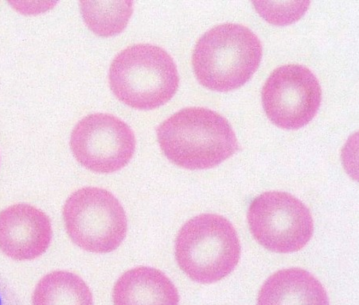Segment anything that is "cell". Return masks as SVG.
<instances>
[{"label":"cell","mask_w":359,"mask_h":305,"mask_svg":"<svg viewBox=\"0 0 359 305\" xmlns=\"http://www.w3.org/2000/svg\"><path fill=\"white\" fill-rule=\"evenodd\" d=\"M63 217L69 238L92 253H110L126 237L125 210L110 192L100 187L74 192L65 204Z\"/></svg>","instance_id":"obj_5"},{"label":"cell","mask_w":359,"mask_h":305,"mask_svg":"<svg viewBox=\"0 0 359 305\" xmlns=\"http://www.w3.org/2000/svg\"><path fill=\"white\" fill-rule=\"evenodd\" d=\"M248 221L257 241L276 253L299 251L313 234L309 209L285 192H267L256 197L249 208Z\"/></svg>","instance_id":"obj_6"},{"label":"cell","mask_w":359,"mask_h":305,"mask_svg":"<svg viewBox=\"0 0 359 305\" xmlns=\"http://www.w3.org/2000/svg\"><path fill=\"white\" fill-rule=\"evenodd\" d=\"M70 148L81 166L93 172L109 173L118 171L131 161L135 138L132 129L117 117L92 114L74 127Z\"/></svg>","instance_id":"obj_8"},{"label":"cell","mask_w":359,"mask_h":305,"mask_svg":"<svg viewBox=\"0 0 359 305\" xmlns=\"http://www.w3.org/2000/svg\"><path fill=\"white\" fill-rule=\"evenodd\" d=\"M33 305H93L91 291L78 275L55 271L40 280Z\"/></svg>","instance_id":"obj_12"},{"label":"cell","mask_w":359,"mask_h":305,"mask_svg":"<svg viewBox=\"0 0 359 305\" xmlns=\"http://www.w3.org/2000/svg\"><path fill=\"white\" fill-rule=\"evenodd\" d=\"M241 244L231 222L215 214L187 221L175 241L180 268L196 283L211 284L227 277L237 267Z\"/></svg>","instance_id":"obj_4"},{"label":"cell","mask_w":359,"mask_h":305,"mask_svg":"<svg viewBox=\"0 0 359 305\" xmlns=\"http://www.w3.org/2000/svg\"><path fill=\"white\" fill-rule=\"evenodd\" d=\"M51 239L50 220L37 208L19 204L0 213V250L11 259H37L48 249Z\"/></svg>","instance_id":"obj_9"},{"label":"cell","mask_w":359,"mask_h":305,"mask_svg":"<svg viewBox=\"0 0 359 305\" xmlns=\"http://www.w3.org/2000/svg\"><path fill=\"white\" fill-rule=\"evenodd\" d=\"M82 17L90 30L111 37L125 30L133 14V1H81Z\"/></svg>","instance_id":"obj_13"},{"label":"cell","mask_w":359,"mask_h":305,"mask_svg":"<svg viewBox=\"0 0 359 305\" xmlns=\"http://www.w3.org/2000/svg\"><path fill=\"white\" fill-rule=\"evenodd\" d=\"M115 305H179L177 289L158 269L140 267L117 280L113 292Z\"/></svg>","instance_id":"obj_10"},{"label":"cell","mask_w":359,"mask_h":305,"mask_svg":"<svg viewBox=\"0 0 359 305\" xmlns=\"http://www.w3.org/2000/svg\"><path fill=\"white\" fill-rule=\"evenodd\" d=\"M257 13L275 25H287L302 17L309 8L310 1H254Z\"/></svg>","instance_id":"obj_14"},{"label":"cell","mask_w":359,"mask_h":305,"mask_svg":"<svg viewBox=\"0 0 359 305\" xmlns=\"http://www.w3.org/2000/svg\"><path fill=\"white\" fill-rule=\"evenodd\" d=\"M262 95L268 118L280 128L296 130L314 118L320 106L322 90L309 68L290 64L270 74Z\"/></svg>","instance_id":"obj_7"},{"label":"cell","mask_w":359,"mask_h":305,"mask_svg":"<svg viewBox=\"0 0 359 305\" xmlns=\"http://www.w3.org/2000/svg\"><path fill=\"white\" fill-rule=\"evenodd\" d=\"M0 305H8V304H6L4 299H3L1 295H0Z\"/></svg>","instance_id":"obj_15"},{"label":"cell","mask_w":359,"mask_h":305,"mask_svg":"<svg viewBox=\"0 0 359 305\" xmlns=\"http://www.w3.org/2000/svg\"><path fill=\"white\" fill-rule=\"evenodd\" d=\"M257 305H329V299L313 274L290 268L268 278L259 292Z\"/></svg>","instance_id":"obj_11"},{"label":"cell","mask_w":359,"mask_h":305,"mask_svg":"<svg viewBox=\"0 0 359 305\" xmlns=\"http://www.w3.org/2000/svg\"><path fill=\"white\" fill-rule=\"evenodd\" d=\"M111 91L128 106L154 109L177 92L180 76L173 58L161 47L137 44L117 55L109 69Z\"/></svg>","instance_id":"obj_3"},{"label":"cell","mask_w":359,"mask_h":305,"mask_svg":"<svg viewBox=\"0 0 359 305\" xmlns=\"http://www.w3.org/2000/svg\"><path fill=\"white\" fill-rule=\"evenodd\" d=\"M157 138L170 162L191 170L219 166L238 150L228 120L205 108H187L175 113L157 128Z\"/></svg>","instance_id":"obj_1"},{"label":"cell","mask_w":359,"mask_h":305,"mask_svg":"<svg viewBox=\"0 0 359 305\" xmlns=\"http://www.w3.org/2000/svg\"><path fill=\"white\" fill-rule=\"evenodd\" d=\"M262 57V45L255 32L236 23H223L198 39L192 64L200 84L210 90L229 92L252 78Z\"/></svg>","instance_id":"obj_2"}]
</instances>
